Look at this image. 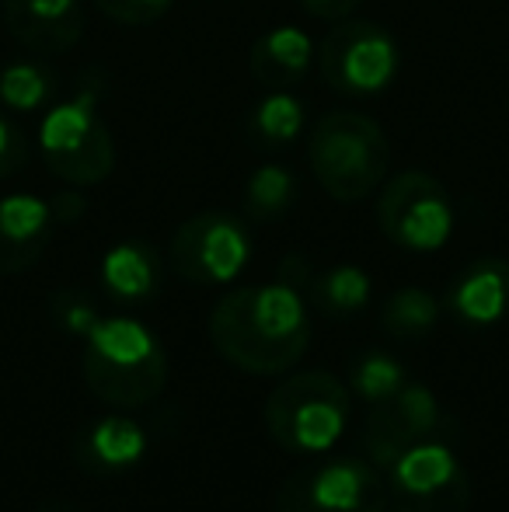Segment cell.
I'll list each match as a JSON object with an SVG mask.
<instances>
[{
  "label": "cell",
  "mask_w": 509,
  "mask_h": 512,
  "mask_svg": "<svg viewBox=\"0 0 509 512\" xmlns=\"http://www.w3.org/2000/svg\"><path fill=\"white\" fill-rule=\"evenodd\" d=\"M210 342L238 370L279 377L297 366L311 345L307 297L283 279L241 286L213 307Z\"/></svg>",
  "instance_id": "cell-1"
},
{
  "label": "cell",
  "mask_w": 509,
  "mask_h": 512,
  "mask_svg": "<svg viewBox=\"0 0 509 512\" xmlns=\"http://www.w3.org/2000/svg\"><path fill=\"white\" fill-rule=\"evenodd\" d=\"M105 95L102 70H88L67 102H56L39 122V154L60 182L74 189L102 185L116 171V140L98 105Z\"/></svg>",
  "instance_id": "cell-2"
},
{
  "label": "cell",
  "mask_w": 509,
  "mask_h": 512,
  "mask_svg": "<svg viewBox=\"0 0 509 512\" xmlns=\"http://www.w3.org/2000/svg\"><path fill=\"white\" fill-rule=\"evenodd\" d=\"M84 384L112 408H143L168 384V352L133 317H98L88 331Z\"/></svg>",
  "instance_id": "cell-3"
},
{
  "label": "cell",
  "mask_w": 509,
  "mask_h": 512,
  "mask_svg": "<svg viewBox=\"0 0 509 512\" xmlns=\"http://www.w3.org/2000/svg\"><path fill=\"white\" fill-rule=\"evenodd\" d=\"M307 161L318 185L335 203H363L384 185L391 143L363 112H328L311 126Z\"/></svg>",
  "instance_id": "cell-4"
},
{
  "label": "cell",
  "mask_w": 509,
  "mask_h": 512,
  "mask_svg": "<svg viewBox=\"0 0 509 512\" xmlns=\"http://www.w3.org/2000/svg\"><path fill=\"white\" fill-rule=\"evenodd\" d=\"M349 418V391L328 370L297 373L265 401V425L293 453H325L339 443Z\"/></svg>",
  "instance_id": "cell-5"
},
{
  "label": "cell",
  "mask_w": 509,
  "mask_h": 512,
  "mask_svg": "<svg viewBox=\"0 0 509 512\" xmlns=\"http://www.w3.org/2000/svg\"><path fill=\"white\" fill-rule=\"evenodd\" d=\"M391 488L384 471L360 457H325L286 474L276 512H387Z\"/></svg>",
  "instance_id": "cell-6"
},
{
  "label": "cell",
  "mask_w": 509,
  "mask_h": 512,
  "mask_svg": "<svg viewBox=\"0 0 509 512\" xmlns=\"http://www.w3.org/2000/svg\"><path fill=\"white\" fill-rule=\"evenodd\" d=\"M398 67V42L377 21H335V28L321 39L318 49L321 81L342 95H381L394 84Z\"/></svg>",
  "instance_id": "cell-7"
},
{
  "label": "cell",
  "mask_w": 509,
  "mask_h": 512,
  "mask_svg": "<svg viewBox=\"0 0 509 512\" xmlns=\"http://www.w3.org/2000/svg\"><path fill=\"white\" fill-rule=\"evenodd\" d=\"M384 237L405 251H440L454 234V203L429 171H401L377 199Z\"/></svg>",
  "instance_id": "cell-8"
},
{
  "label": "cell",
  "mask_w": 509,
  "mask_h": 512,
  "mask_svg": "<svg viewBox=\"0 0 509 512\" xmlns=\"http://www.w3.org/2000/svg\"><path fill=\"white\" fill-rule=\"evenodd\" d=\"M171 269L196 286H224L252 258V234L234 213L206 209L171 234Z\"/></svg>",
  "instance_id": "cell-9"
},
{
  "label": "cell",
  "mask_w": 509,
  "mask_h": 512,
  "mask_svg": "<svg viewBox=\"0 0 509 512\" xmlns=\"http://www.w3.org/2000/svg\"><path fill=\"white\" fill-rule=\"evenodd\" d=\"M394 512H468L471 485L440 439L412 443L387 471Z\"/></svg>",
  "instance_id": "cell-10"
},
{
  "label": "cell",
  "mask_w": 509,
  "mask_h": 512,
  "mask_svg": "<svg viewBox=\"0 0 509 512\" xmlns=\"http://www.w3.org/2000/svg\"><path fill=\"white\" fill-rule=\"evenodd\" d=\"M4 25L25 49L39 56H60L81 42V0H4Z\"/></svg>",
  "instance_id": "cell-11"
},
{
  "label": "cell",
  "mask_w": 509,
  "mask_h": 512,
  "mask_svg": "<svg viewBox=\"0 0 509 512\" xmlns=\"http://www.w3.org/2000/svg\"><path fill=\"white\" fill-rule=\"evenodd\" d=\"M53 203L28 192L0 199V276H18L46 255L56 230Z\"/></svg>",
  "instance_id": "cell-12"
},
{
  "label": "cell",
  "mask_w": 509,
  "mask_h": 512,
  "mask_svg": "<svg viewBox=\"0 0 509 512\" xmlns=\"http://www.w3.org/2000/svg\"><path fill=\"white\" fill-rule=\"evenodd\" d=\"M311 60H314L311 35L297 25H276L255 39L252 77L265 91H290L307 77Z\"/></svg>",
  "instance_id": "cell-13"
},
{
  "label": "cell",
  "mask_w": 509,
  "mask_h": 512,
  "mask_svg": "<svg viewBox=\"0 0 509 512\" xmlns=\"http://www.w3.org/2000/svg\"><path fill=\"white\" fill-rule=\"evenodd\" d=\"M447 304L468 324H496L509 314V262L482 258L454 279Z\"/></svg>",
  "instance_id": "cell-14"
},
{
  "label": "cell",
  "mask_w": 509,
  "mask_h": 512,
  "mask_svg": "<svg viewBox=\"0 0 509 512\" xmlns=\"http://www.w3.org/2000/svg\"><path fill=\"white\" fill-rule=\"evenodd\" d=\"M143 450H147V436L133 418L123 415L98 418L77 436V460H81V467L98 474L126 471L143 457Z\"/></svg>",
  "instance_id": "cell-15"
},
{
  "label": "cell",
  "mask_w": 509,
  "mask_h": 512,
  "mask_svg": "<svg viewBox=\"0 0 509 512\" xmlns=\"http://www.w3.org/2000/svg\"><path fill=\"white\" fill-rule=\"evenodd\" d=\"M105 290L119 300H147L157 290L161 279V265L157 255L140 241H123L105 255L102 262Z\"/></svg>",
  "instance_id": "cell-16"
},
{
  "label": "cell",
  "mask_w": 509,
  "mask_h": 512,
  "mask_svg": "<svg viewBox=\"0 0 509 512\" xmlns=\"http://www.w3.org/2000/svg\"><path fill=\"white\" fill-rule=\"evenodd\" d=\"M307 126V108L293 91H265L248 115V133L258 147L279 150L290 147Z\"/></svg>",
  "instance_id": "cell-17"
},
{
  "label": "cell",
  "mask_w": 509,
  "mask_h": 512,
  "mask_svg": "<svg viewBox=\"0 0 509 512\" xmlns=\"http://www.w3.org/2000/svg\"><path fill=\"white\" fill-rule=\"evenodd\" d=\"M307 300L328 317L353 314L370 300V276L360 265H335L328 272H314Z\"/></svg>",
  "instance_id": "cell-18"
},
{
  "label": "cell",
  "mask_w": 509,
  "mask_h": 512,
  "mask_svg": "<svg viewBox=\"0 0 509 512\" xmlns=\"http://www.w3.org/2000/svg\"><path fill=\"white\" fill-rule=\"evenodd\" d=\"M297 199V178L283 164H262L245 185V209L252 220H279Z\"/></svg>",
  "instance_id": "cell-19"
},
{
  "label": "cell",
  "mask_w": 509,
  "mask_h": 512,
  "mask_svg": "<svg viewBox=\"0 0 509 512\" xmlns=\"http://www.w3.org/2000/svg\"><path fill=\"white\" fill-rule=\"evenodd\" d=\"M381 321L387 335L394 338H422L440 321V304H436V297L429 290L408 286V290H398L387 300Z\"/></svg>",
  "instance_id": "cell-20"
},
{
  "label": "cell",
  "mask_w": 509,
  "mask_h": 512,
  "mask_svg": "<svg viewBox=\"0 0 509 512\" xmlns=\"http://www.w3.org/2000/svg\"><path fill=\"white\" fill-rule=\"evenodd\" d=\"M53 74L42 63L21 60L0 70V102L11 112H39L53 98Z\"/></svg>",
  "instance_id": "cell-21"
},
{
  "label": "cell",
  "mask_w": 509,
  "mask_h": 512,
  "mask_svg": "<svg viewBox=\"0 0 509 512\" xmlns=\"http://www.w3.org/2000/svg\"><path fill=\"white\" fill-rule=\"evenodd\" d=\"M394 411L401 418V429L408 432L412 443H422V439H433L436 425H440V405H436L433 391L422 384H401V391L391 398Z\"/></svg>",
  "instance_id": "cell-22"
},
{
  "label": "cell",
  "mask_w": 509,
  "mask_h": 512,
  "mask_svg": "<svg viewBox=\"0 0 509 512\" xmlns=\"http://www.w3.org/2000/svg\"><path fill=\"white\" fill-rule=\"evenodd\" d=\"M353 384L363 398L377 405V401H387L401 391V384H405V370H401L391 356H384V352H370V356H363L360 363H356Z\"/></svg>",
  "instance_id": "cell-23"
},
{
  "label": "cell",
  "mask_w": 509,
  "mask_h": 512,
  "mask_svg": "<svg viewBox=\"0 0 509 512\" xmlns=\"http://www.w3.org/2000/svg\"><path fill=\"white\" fill-rule=\"evenodd\" d=\"M53 314H56V321H60L63 328L74 331V335H84V338H88V331L98 324V310L81 290L56 293V297H53Z\"/></svg>",
  "instance_id": "cell-24"
},
{
  "label": "cell",
  "mask_w": 509,
  "mask_h": 512,
  "mask_svg": "<svg viewBox=\"0 0 509 512\" xmlns=\"http://www.w3.org/2000/svg\"><path fill=\"white\" fill-rule=\"evenodd\" d=\"M95 4L105 18L136 28V25H150V21H157L171 4H175V0H95Z\"/></svg>",
  "instance_id": "cell-25"
},
{
  "label": "cell",
  "mask_w": 509,
  "mask_h": 512,
  "mask_svg": "<svg viewBox=\"0 0 509 512\" xmlns=\"http://www.w3.org/2000/svg\"><path fill=\"white\" fill-rule=\"evenodd\" d=\"M28 161V140L11 119L0 115V178H11L25 168Z\"/></svg>",
  "instance_id": "cell-26"
},
{
  "label": "cell",
  "mask_w": 509,
  "mask_h": 512,
  "mask_svg": "<svg viewBox=\"0 0 509 512\" xmlns=\"http://www.w3.org/2000/svg\"><path fill=\"white\" fill-rule=\"evenodd\" d=\"M300 4H304L307 14L321 21H342L360 7V0H300Z\"/></svg>",
  "instance_id": "cell-27"
},
{
  "label": "cell",
  "mask_w": 509,
  "mask_h": 512,
  "mask_svg": "<svg viewBox=\"0 0 509 512\" xmlns=\"http://www.w3.org/2000/svg\"><path fill=\"white\" fill-rule=\"evenodd\" d=\"M84 209H88V203H84V199L77 196V192H63V196L53 199V213H56V220H60V223L81 220Z\"/></svg>",
  "instance_id": "cell-28"
},
{
  "label": "cell",
  "mask_w": 509,
  "mask_h": 512,
  "mask_svg": "<svg viewBox=\"0 0 509 512\" xmlns=\"http://www.w3.org/2000/svg\"><path fill=\"white\" fill-rule=\"evenodd\" d=\"M35 512H77L74 506H70V502H60V499H53V502H42L39 509Z\"/></svg>",
  "instance_id": "cell-29"
}]
</instances>
